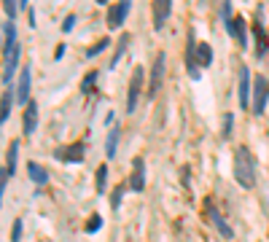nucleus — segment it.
Segmentation results:
<instances>
[{
	"mask_svg": "<svg viewBox=\"0 0 269 242\" xmlns=\"http://www.w3.org/2000/svg\"><path fill=\"white\" fill-rule=\"evenodd\" d=\"M3 33H6V49H3V81H11L14 73H17L19 68V54H22V49H19L17 43V24L11 22V19H6V24H3Z\"/></svg>",
	"mask_w": 269,
	"mask_h": 242,
	"instance_id": "f257e3e1",
	"label": "nucleus"
},
{
	"mask_svg": "<svg viewBox=\"0 0 269 242\" xmlns=\"http://www.w3.org/2000/svg\"><path fill=\"white\" fill-rule=\"evenodd\" d=\"M234 180L242 189H253L256 186V159H253V154L245 145H240L234 151Z\"/></svg>",
	"mask_w": 269,
	"mask_h": 242,
	"instance_id": "f03ea898",
	"label": "nucleus"
},
{
	"mask_svg": "<svg viewBox=\"0 0 269 242\" xmlns=\"http://www.w3.org/2000/svg\"><path fill=\"white\" fill-rule=\"evenodd\" d=\"M143 78H146V70L134 68L132 78H129V92H127V113H134V108H137V100H140V92H143Z\"/></svg>",
	"mask_w": 269,
	"mask_h": 242,
	"instance_id": "7ed1b4c3",
	"label": "nucleus"
},
{
	"mask_svg": "<svg viewBox=\"0 0 269 242\" xmlns=\"http://www.w3.org/2000/svg\"><path fill=\"white\" fill-rule=\"evenodd\" d=\"M269 103V81L264 75H256V84H253V113H264Z\"/></svg>",
	"mask_w": 269,
	"mask_h": 242,
	"instance_id": "20e7f679",
	"label": "nucleus"
},
{
	"mask_svg": "<svg viewBox=\"0 0 269 242\" xmlns=\"http://www.w3.org/2000/svg\"><path fill=\"white\" fill-rule=\"evenodd\" d=\"M84 154H86V145H84V143H73V145H62V148L54 151V159H57V161H67V164H78V161H84Z\"/></svg>",
	"mask_w": 269,
	"mask_h": 242,
	"instance_id": "39448f33",
	"label": "nucleus"
},
{
	"mask_svg": "<svg viewBox=\"0 0 269 242\" xmlns=\"http://www.w3.org/2000/svg\"><path fill=\"white\" fill-rule=\"evenodd\" d=\"M129 8H132L129 0H121V3H116V6H108V19H105L108 30H118V27H121L124 19H127V14H129Z\"/></svg>",
	"mask_w": 269,
	"mask_h": 242,
	"instance_id": "423d86ee",
	"label": "nucleus"
},
{
	"mask_svg": "<svg viewBox=\"0 0 269 242\" xmlns=\"http://www.w3.org/2000/svg\"><path fill=\"white\" fill-rule=\"evenodd\" d=\"M164 65H167V54H156V62H153V68H151V84H148V97H156V92H159V86H162V78H164Z\"/></svg>",
	"mask_w": 269,
	"mask_h": 242,
	"instance_id": "0eeeda50",
	"label": "nucleus"
},
{
	"mask_svg": "<svg viewBox=\"0 0 269 242\" xmlns=\"http://www.w3.org/2000/svg\"><path fill=\"white\" fill-rule=\"evenodd\" d=\"M127 186L132 191H143V189H146V159H143V156H134V159H132V175H129Z\"/></svg>",
	"mask_w": 269,
	"mask_h": 242,
	"instance_id": "6e6552de",
	"label": "nucleus"
},
{
	"mask_svg": "<svg viewBox=\"0 0 269 242\" xmlns=\"http://www.w3.org/2000/svg\"><path fill=\"white\" fill-rule=\"evenodd\" d=\"M30 78H33V75H30V68L24 65L22 75H19V84H17V92H14V94H17V103L24 105V108L30 105Z\"/></svg>",
	"mask_w": 269,
	"mask_h": 242,
	"instance_id": "1a4fd4ad",
	"label": "nucleus"
},
{
	"mask_svg": "<svg viewBox=\"0 0 269 242\" xmlns=\"http://www.w3.org/2000/svg\"><path fill=\"white\" fill-rule=\"evenodd\" d=\"M240 108L248 110L251 108V70L248 68H240Z\"/></svg>",
	"mask_w": 269,
	"mask_h": 242,
	"instance_id": "9d476101",
	"label": "nucleus"
},
{
	"mask_svg": "<svg viewBox=\"0 0 269 242\" xmlns=\"http://www.w3.org/2000/svg\"><path fill=\"white\" fill-rule=\"evenodd\" d=\"M226 30H229V35H234L237 38V43H240L242 49L248 46V35H245V19L242 17H232L226 22Z\"/></svg>",
	"mask_w": 269,
	"mask_h": 242,
	"instance_id": "9b49d317",
	"label": "nucleus"
},
{
	"mask_svg": "<svg viewBox=\"0 0 269 242\" xmlns=\"http://www.w3.org/2000/svg\"><path fill=\"white\" fill-rule=\"evenodd\" d=\"M170 14H172V3H170V0H159V3H153V27L162 30Z\"/></svg>",
	"mask_w": 269,
	"mask_h": 242,
	"instance_id": "f8f14e48",
	"label": "nucleus"
},
{
	"mask_svg": "<svg viewBox=\"0 0 269 242\" xmlns=\"http://www.w3.org/2000/svg\"><path fill=\"white\" fill-rule=\"evenodd\" d=\"M35 127H38V103H35V100H30V105H27V108H24V135H27V138H30V135H33V132H35Z\"/></svg>",
	"mask_w": 269,
	"mask_h": 242,
	"instance_id": "ddd939ff",
	"label": "nucleus"
},
{
	"mask_svg": "<svg viewBox=\"0 0 269 242\" xmlns=\"http://www.w3.org/2000/svg\"><path fill=\"white\" fill-rule=\"evenodd\" d=\"M27 175H30V180L38 183V186H46V180H49L46 167H41L38 161H27Z\"/></svg>",
	"mask_w": 269,
	"mask_h": 242,
	"instance_id": "4468645a",
	"label": "nucleus"
},
{
	"mask_svg": "<svg viewBox=\"0 0 269 242\" xmlns=\"http://www.w3.org/2000/svg\"><path fill=\"white\" fill-rule=\"evenodd\" d=\"M210 221H213V226H216V229H218V234H221L223 240H232V237H234L232 226H229L226 221H223V215L218 213V210H210Z\"/></svg>",
	"mask_w": 269,
	"mask_h": 242,
	"instance_id": "2eb2a0df",
	"label": "nucleus"
},
{
	"mask_svg": "<svg viewBox=\"0 0 269 242\" xmlns=\"http://www.w3.org/2000/svg\"><path fill=\"white\" fill-rule=\"evenodd\" d=\"M194 59H197V68H210L213 49L207 46V43H197V54H194Z\"/></svg>",
	"mask_w": 269,
	"mask_h": 242,
	"instance_id": "dca6fc26",
	"label": "nucleus"
},
{
	"mask_svg": "<svg viewBox=\"0 0 269 242\" xmlns=\"http://www.w3.org/2000/svg\"><path fill=\"white\" fill-rule=\"evenodd\" d=\"M129 33H121V38H118V43H116V52H113V59H111V65H108V68H116L118 62H121V57H124V52H127V46H129Z\"/></svg>",
	"mask_w": 269,
	"mask_h": 242,
	"instance_id": "f3484780",
	"label": "nucleus"
},
{
	"mask_svg": "<svg viewBox=\"0 0 269 242\" xmlns=\"http://www.w3.org/2000/svg\"><path fill=\"white\" fill-rule=\"evenodd\" d=\"M118 138H121V129H118V127H111V129H108V140H105V154H108V159H113V156H116Z\"/></svg>",
	"mask_w": 269,
	"mask_h": 242,
	"instance_id": "a211bd4d",
	"label": "nucleus"
},
{
	"mask_svg": "<svg viewBox=\"0 0 269 242\" xmlns=\"http://www.w3.org/2000/svg\"><path fill=\"white\" fill-rule=\"evenodd\" d=\"M8 164H6V173L14 175L17 173V159H19V140H11V145H8Z\"/></svg>",
	"mask_w": 269,
	"mask_h": 242,
	"instance_id": "6ab92c4d",
	"label": "nucleus"
},
{
	"mask_svg": "<svg viewBox=\"0 0 269 242\" xmlns=\"http://www.w3.org/2000/svg\"><path fill=\"white\" fill-rule=\"evenodd\" d=\"M256 57H264L267 54V49H269V40H267V33H264V27H261V22L256 24Z\"/></svg>",
	"mask_w": 269,
	"mask_h": 242,
	"instance_id": "aec40b11",
	"label": "nucleus"
},
{
	"mask_svg": "<svg viewBox=\"0 0 269 242\" xmlns=\"http://www.w3.org/2000/svg\"><path fill=\"white\" fill-rule=\"evenodd\" d=\"M14 100H17V94L11 92V89H8L6 94H3V100H0V124H3V121L8 119V113H11V103Z\"/></svg>",
	"mask_w": 269,
	"mask_h": 242,
	"instance_id": "412c9836",
	"label": "nucleus"
},
{
	"mask_svg": "<svg viewBox=\"0 0 269 242\" xmlns=\"http://www.w3.org/2000/svg\"><path fill=\"white\" fill-rule=\"evenodd\" d=\"M105 180H108V164H100V167H97V175H94L97 194H105Z\"/></svg>",
	"mask_w": 269,
	"mask_h": 242,
	"instance_id": "4be33fe9",
	"label": "nucleus"
},
{
	"mask_svg": "<svg viewBox=\"0 0 269 242\" xmlns=\"http://www.w3.org/2000/svg\"><path fill=\"white\" fill-rule=\"evenodd\" d=\"M124 191H127V183H118L116 189H113V194H111V207H113V210H118V207H121Z\"/></svg>",
	"mask_w": 269,
	"mask_h": 242,
	"instance_id": "5701e85b",
	"label": "nucleus"
},
{
	"mask_svg": "<svg viewBox=\"0 0 269 242\" xmlns=\"http://www.w3.org/2000/svg\"><path fill=\"white\" fill-rule=\"evenodd\" d=\"M108 46H111V38H100L97 43H94V46L86 52V57H89V59H94V57H97V54H102V52H105Z\"/></svg>",
	"mask_w": 269,
	"mask_h": 242,
	"instance_id": "b1692460",
	"label": "nucleus"
},
{
	"mask_svg": "<svg viewBox=\"0 0 269 242\" xmlns=\"http://www.w3.org/2000/svg\"><path fill=\"white\" fill-rule=\"evenodd\" d=\"M94 84H97V70H92V73H89L86 78L81 81V92H84V94L94 92Z\"/></svg>",
	"mask_w": 269,
	"mask_h": 242,
	"instance_id": "393cba45",
	"label": "nucleus"
},
{
	"mask_svg": "<svg viewBox=\"0 0 269 242\" xmlns=\"http://www.w3.org/2000/svg\"><path fill=\"white\" fill-rule=\"evenodd\" d=\"M100 226H102V215L94 213L92 218H89V224H86V234H94V231H100Z\"/></svg>",
	"mask_w": 269,
	"mask_h": 242,
	"instance_id": "a878e982",
	"label": "nucleus"
},
{
	"mask_svg": "<svg viewBox=\"0 0 269 242\" xmlns=\"http://www.w3.org/2000/svg\"><path fill=\"white\" fill-rule=\"evenodd\" d=\"M3 8H6V17L14 22V17L19 14V3H17V0H6V3H3Z\"/></svg>",
	"mask_w": 269,
	"mask_h": 242,
	"instance_id": "bb28decb",
	"label": "nucleus"
},
{
	"mask_svg": "<svg viewBox=\"0 0 269 242\" xmlns=\"http://www.w3.org/2000/svg\"><path fill=\"white\" fill-rule=\"evenodd\" d=\"M22 218H17L14 221V229H11V242H22Z\"/></svg>",
	"mask_w": 269,
	"mask_h": 242,
	"instance_id": "cd10ccee",
	"label": "nucleus"
},
{
	"mask_svg": "<svg viewBox=\"0 0 269 242\" xmlns=\"http://www.w3.org/2000/svg\"><path fill=\"white\" fill-rule=\"evenodd\" d=\"M232 121H234V116L232 113H226V116H223V140H229V138H232Z\"/></svg>",
	"mask_w": 269,
	"mask_h": 242,
	"instance_id": "c85d7f7f",
	"label": "nucleus"
},
{
	"mask_svg": "<svg viewBox=\"0 0 269 242\" xmlns=\"http://www.w3.org/2000/svg\"><path fill=\"white\" fill-rule=\"evenodd\" d=\"M8 178H11V175H8L6 170H0V205H3V194H6V183H8Z\"/></svg>",
	"mask_w": 269,
	"mask_h": 242,
	"instance_id": "c756f323",
	"label": "nucleus"
},
{
	"mask_svg": "<svg viewBox=\"0 0 269 242\" xmlns=\"http://www.w3.org/2000/svg\"><path fill=\"white\" fill-rule=\"evenodd\" d=\"M73 27H76V14H67L65 22H62V33H70Z\"/></svg>",
	"mask_w": 269,
	"mask_h": 242,
	"instance_id": "7c9ffc66",
	"label": "nucleus"
},
{
	"mask_svg": "<svg viewBox=\"0 0 269 242\" xmlns=\"http://www.w3.org/2000/svg\"><path fill=\"white\" fill-rule=\"evenodd\" d=\"M62 54H65V46H59L57 52H54V59H62Z\"/></svg>",
	"mask_w": 269,
	"mask_h": 242,
	"instance_id": "2f4dec72",
	"label": "nucleus"
},
{
	"mask_svg": "<svg viewBox=\"0 0 269 242\" xmlns=\"http://www.w3.org/2000/svg\"><path fill=\"white\" fill-rule=\"evenodd\" d=\"M0 49H6V46H3V40H0Z\"/></svg>",
	"mask_w": 269,
	"mask_h": 242,
	"instance_id": "473e14b6",
	"label": "nucleus"
}]
</instances>
